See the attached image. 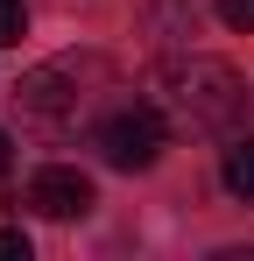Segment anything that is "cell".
<instances>
[{"label": "cell", "instance_id": "obj_1", "mask_svg": "<svg viewBox=\"0 0 254 261\" xmlns=\"http://www.w3.org/2000/svg\"><path fill=\"white\" fill-rule=\"evenodd\" d=\"M156 92H163L169 120L191 127V134H233V127H247V113H254L247 78L233 64H219V57H176Z\"/></svg>", "mask_w": 254, "mask_h": 261}, {"label": "cell", "instance_id": "obj_2", "mask_svg": "<svg viewBox=\"0 0 254 261\" xmlns=\"http://www.w3.org/2000/svg\"><path fill=\"white\" fill-rule=\"evenodd\" d=\"M106 85V64L99 57H49V64H36L21 85H14V106H21V127L36 134H71L92 113V99Z\"/></svg>", "mask_w": 254, "mask_h": 261}, {"label": "cell", "instance_id": "obj_3", "mask_svg": "<svg viewBox=\"0 0 254 261\" xmlns=\"http://www.w3.org/2000/svg\"><path fill=\"white\" fill-rule=\"evenodd\" d=\"M92 148H99V163L106 170H148L156 155L169 148V120L156 113V106H113L106 120H99V134H92Z\"/></svg>", "mask_w": 254, "mask_h": 261}, {"label": "cell", "instance_id": "obj_4", "mask_svg": "<svg viewBox=\"0 0 254 261\" xmlns=\"http://www.w3.org/2000/svg\"><path fill=\"white\" fill-rule=\"evenodd\" d=\"M21 205L36 219H85L99 205V191H92V176L71 170V163H42V170L29 176V191H21Z\"/></svg>", "mask_w": 254, "mask_h": 261}, {"label": "cell", "instance_id": "obj_5", "mask_svg": "<svg viewBox=\"0 0 254 261\" xmlns=\"http://www.w3.org/2000/svg\"><path fill=\"white\" fill-rule=\"evenodd\" d=\"M148 29H156V43H184V36H191V29H198V14H191V7H184V0H156V7H148Z\"/></svg>", "mask_w": 254, "mask_h": 261}, {"label": "cell", "instance_id": "obj_6", "mask_svg": "<svg viewBox=\"0 0 254 261\" xmlns=\"http://www.w3.org/2000/svg\"><path fill=\"white\" fill-rule=\"evenodd\" d=\"M226 191L240 205H254V141H233L226 148Z\"/></svg>", "mask_w": 254, "mask_h": 261}, {"label": "cell", "instance_id": "obj_7", "mask_svg": "<svg viewBox=\"0 0 254 261\" xmlns=\"http://www.w3.org/2000/svg\"><path fill=\"white\" fill-rule=\"evenodd\" d=\"M29 36V0H0V49H14Z\"/></svg>", "mask_w": 254, "mask_h": 261}, {"label": "cell", "instance_id": "obj_8", "mask_svg": "<svg viewBox=\"0 0 254 261\" xmlns=\"http://www.w3.org/2000/svg\"><path fill=\"white\" fill-rule=\"evenodd\" d=\"M36 247H29V233L21 226H0V261H29Z\"/></svg>", "mask_w": 254, "mask_h": 261}, {"label": "cell", "instance_id": "obj_9", "mask_svg": "<svg viewBox=\"0 0 254 261\" xmlns=\"http://www.w3.org/2000/svg\"><path fill=\"white\" fill-rule=\"evenodd\" d=\"M219 21L226 29H254V0H219Z\"/></svg>", "mask_w": 254, "mask_h": 261}, {"label": "cell", "instance_id": "obj_10", "mask_svg": "<svg viewBox=\"0 0 254 261\" xmlns=\"http://www.w3.org/2000/svg\"><path fill=\"white\" fill-rule=\"evenodd\" d=\"M14 170V141H7V134H0V176Z\"/></svg>", "mask_w": 254, "mask_h": 261}]
</instances>
